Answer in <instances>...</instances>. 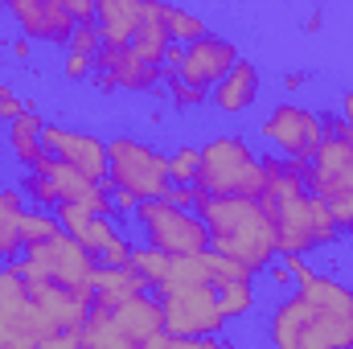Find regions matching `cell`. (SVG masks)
<instances>
[{"label":"cell","instance_id":"obj_34","mask_svg":"<svg viewBox=\"0 0 353 349\" xmlns=\"http://www.w3.org/2000/svg\"><path fill=\"white\" fill-rule=\"evenodd\" d=\"M169 99H173L176 111H193V107L205 103V90H193V87H185L181 79H169Z\"/></svg>","mask_w":353,"mask_h":349},{"label":"cell","instance_id":"obj_44","mask_svg":"<svg viewBox=\"0 0 353 349\" xmlns=\"http://www.w3.org/2000/svg\"><path fill=\"white\" fill-rule=\"evenodd\" d=\"M271 283H275V288H288V283H292V271H288L283 263H275V267H271Z\"/></svg>","mask_w":353,"mask_h":349},{"label":"cell","instance_id":"obj_27","mask_svg":"<svg viewBox=\"0 0 353 349\" xmlns=\"http://www.w3.org/2000/svg\"><path fill=\"white\" fill-rule=\"evenodd\" d=\"M169 263H173L169 255H161V251H152V247H136L128 267L144 279V288H157V292H161V288H165V275H169Z\"/></svg>","mask_w":353,"mask_h":349},{"label":"cell","instance_id":"obj_14","mask_svg":"<svg viewBox=\"0 0 353 349\" xmlns=\"http://www.w3.org/2000/svg\"><path fill=\"white\" fill-rule=\"evenodd\" d=\"M165 79V70L161 66H148L144 58H136L132 54V46L128 50H111V46H103L99 54H94V87L103 90H132V94H144V90H152L157 83Z\"/></svg>","mask_w":353,"mask_h":349},{"label":"cell","instance_id":"obj_41","mask_svg":"<svg viewBox=\"0 0 353 349\" xmlns=\"http://www.w3.org/2000/svg\"><path fill=\"white\" fill-rule=\"evenodd\" d=\"M66 8H70L74 25H94V4L90 0H66Z\"/></svg>","mask_w":353,"mask_h":349},{"label":"cell","instance_id":"obj_28","mask_svg":"<svg viewBox=\"0 0 353 349\" xmlns=\"http://www.w3.org/2000/svg\"><path fill=\"white\" fill-rule=\"evenodd\" d=\"M218 292V304H222V317L226 321H243L251 308H255V288L251 279L247 283H226V288H214Z\"/></svg>","mask_w":353,"mask_h":349},{"label":"cell","instance_id":"obj_10","mask_svg":"<svg viewBox=\"0 0 353 349\" xmlns=\"http://www.w3.org/2000/svg\"><path fill=\"white\" fill-rule=\"evenodd\" d=\"M259 136L275 152H283L288 161H312L321 140H325V128H321V115L300 107V103H279L275 111H267L263 123H259Z\"/></svg>","mask_w":353,"mask_h":349},{"label":"cell","instance_id":"obj_4","mask_svg":"<svg viewBox=\"0 0 353 349\" xmlns=\"http://www.w3.org/2000/svg\"><path fill=\"white\" fill-rule=\"evenodd\" d=\"M197 152H201V165H197L193 189H201L210 197H255L259 201L263 169H259L255 148L243 136H234V132L210 136Z\"/></svg>","mask_w":353,"mask_h":349},{"label":"cell","instance_id":"obj_40","mask_svg":"<svg viewBox=\"0 0 353 349\" xmlns=\"http://www.w3.org/2000/svg\"><path fill=\"white\" fill-rule=\"evenodd\" d=\"M140 349H197V341H185V337H173V333H161V337L144 341Z\"/></svg>","mask_w":353,"mask_h":349},{"label":"cell","instance_id":"obj_11","mask_svg":"<svg viewBox=\"0 0 353 349\" xmlns=\"http://www.w3.org/2000/svg\"><path fill=\"white\" fill-rule=\"evenodd\" d=\"M239 46L230 37H218V33H205L201 41L193 46H181V66H176L173 79H181L185 87L193 90H214L239 62Z\"/></svg>","mask_w":353,"mask_h":349},{"label":"cell","instance_id":"obj_25","mask_svg":"<svg viewBox=\"0 0 353 349\" xmlns=\"http://www.w3.org/2000/svg\"><path fill=\"white\" fill-rule=\"evenodd\" d=\"M161 17H165V29H169V37H173L176 46H193V41H201V37L210 33V25H205L197 12H189V8L165 4Z\"/></svg>","mask_w":353,"mask_h":349},{"label":"cell","instance_id":"obj_6","mask_svg":"<svg viewBox=\"0 0 353 349\" xmlns=\"http://www.w3.org/2000/svg\"><path fill=\"white\" fill-rule=\"evenodd\" d=\"M308 193L329 206L337 230H353V148L345 136H325L308 161Z\"/></svg>","mask_w":353,"mask_h":349},{"label":"cell","instance_id":"obj_47","mask_svg":"<svg viewBox=\"0 0 353 349\" xmlns=\"http://www.w3.org/2000/svg\"><path fill=\"white\" fill-rule=\"evenodd\" d=\"M283 87H288V90H300V87H304V74H300V70H296V74H288V79H283Z\"/></svg>","mask_w":353,"mask_h":349},{"label":"cell","instance_id":"obj_1","mask_svg":"<svg viewBox=\"0 0 353 349\" xmlns=\"http://www.w3.org/2000/svg\"><path fill=\"white\" fill-rule=\"evenodd\" d=\"M271 349H353V288L312 275L283 296L267 325Z\"/></svg>","mask_w":353,"mask_h":349},{"label":"cell","instance_id":"obj_20","mask_svg":"<svg viewBox=\"0 0 353 349\" xmlns=\"http://www.w3.org/2000/svg\"><path fill=\"white\" fill-rule=\"evenodd\" d=\"M41 128H46V119L37 115V111H25L17 123H8V152L17 157V165H25L29 173H46L50 169V152H46V144H41Z\"/></svg>","mask_w":353,"mask_h":349},{"label":"cell","instance_id":"obj_38","mask_svg":"<svg viewBox=\"0 0 353 349\" xmlns=\"http://www.w3.org/2000/svg\"><path fill=\"white\" fill-rule=\"evenodd\" d=\"M161 201H169V206H176V210H189V214H193V206H197V189H193V185H169V193H165Z\"/></svg>","mask_w":353,"mask_h":349},{"label":"cell","instance_id":"obj_8","mask_svg":"<svg viewBox=\"0 0 353 349\" xmlns=\"http://www.w3.org/2000/svg\"><path fill=\"white\" fill-rule=\"evenodd\" d=\"M17 271L25 279H50L58 288H70V292H87L94 296V271H99V259L87 255L70 235H58L41 247H29L25 259L17 263Z\"/></svg>","mask_w":353,"mask_h":349},{"label":"cell","instance_id":"obj_48","mask_svg":"<svg viewBox=\"0 0 353 349\" xmlns=\"http://www.w3.org/2000/svg\"><path fill=\"white\" fill-rule=\"evenodd\" d=\"M197 349H239V346H226V341H214V337H205V341H197Z\"/></svg>","mask_w":353,"mask_h":349},{"label":"cell","instance_id":"obj_50","mask_svg":"<svg viewBox=\"0 0 353 349\" xmlns=\"http://www.w3.org/2000/svg\"><path fill=\"white\" fill-rule=\"evenodd\" d=\"M0 259H4V255H0Z\"/></svg>","mask_w":353,"mask_h":349},{"label":"cell","instance_id":"obj_31","mask_svg":"<svg viewBox=\"0 0 353 349\" xmlns=\"http://www.w3.org/2000/svg\"><path fill=\"white\" fill-rule=\"evenodd\" d=\"M197 165H201V152L181 144L176 152H169V181L173 185H193L197 181Z\"/></svg>","mask_w":353,"mask_h":349},{"label":"cell","instance_id":"obj_16","mask_svg":"<svg viewBox=\"0 0 353 349\" xmlns=\"http://www.w3.org/2000/svg\"><path fill=\"white\" fill-rule=\"evenodd\" d=\"M140 21H144V0H94V29L111 50H128Z\"/></svg>","mask_w":353,"mask_h":349},{"label":"cell","instance_id":"obj_42","mask_svg":"<svg viewBox=\"0 0 353 349\" xmlns=\"http://www.w3.org/2000/svg\"><path fill=\"white\" fill-rule=\"evenodd\" d=\"M37 349H79V337H74V333H58V337L41 341Z\"/></svg>","mask_w":353,"mask_h":349},{"label":"cell","instance_id":"obj_30","mask_svg":"<svg viewBox=\"0 0 353 349\" xmlns=\"http://www.w3.org/2000/svg\"><path fill=\"white\" fill-rule=\"evenodd\" d=\"M205 279H210V288H226V283H247L251 271L222 259V255H214V251H205Z\"/></svg>","mask_w":353,"mask_h":349},{"label":"cell","instance_id":"obj_29","mask_svg":"<svg viewBox=\"0 0 353 349\" xmlns=\"http://www.w3.org/2000/svg\"><path fill=\"white\" fill-rule=\"evenodd\" d=\"M185 283H210L205 279V255H181L169 263V275H165V288H185ZM161 288V292H165Z\"/></svg>","mask_w":353,"mask_h":349},{"label":"cell","instance_id":"obj_13","mask_svg":"<svg viewBox=\"0 0 353 349\" xmlns=\"http://www.w3.org/2000/svg\"><path fill=\"white\" fill-rule=\"evenodd\" d=\"M8 17L17 21L21 37H29V41L70 46V37L79 29L66 0H8Z\"/></svg>","mask_w":353,"mask_h":349},{"label":"cell","instance_id":"obj_17","mask_svg":"<svg viewBox=\"0 0 353 349\" xmlns=\"http://www.w3.org/2000/svg\"><path fill=\"white\" fill-rule=\"evenodd\" d=\"M54 218H58V226H62V235H70L87 255H103L115 239H119V230L111 226V218H99V214H87V210H79V206H58L54 210Z\"/></svg>","mask_w":353,"mask_h":349},{"label":"cell","instance_id":"obj_18","mask_svg":"<svg viewBox=\"0 0 353 349\" xmlns=\"http://www.w3.org/2000/svg\"><path fill=\"white\" fill-rule=\"evenodd\" d=\"M111 321H115V329L136 349L165 333V312H161V300L157 296H136V300L111 308Z\"/></svg>","mask_w":353,"mask_h":349},{"label":"cell","instance_id":"obj_49","mask_svg":"<svg viewBox=\"0 0 353 349\" xmlns=\"http://www.w3.org/2000/svg\"><path fill=\"white\" fill-rule=\"evenodd\" d=\"M0 349H37V346H29V341H0Z\"/></svg>","mask_w":353,"mask_h":349},{"label":"cell","instance_id":"obj_15","mask_svg":"<svg viewBox=\"0 0 353 349\" xmlns=\"http://www.w3.org/2000/svg\"><path fill=\"white\" fill-rule=\"evenodd\" d=\"M25 283H29L33 308L41 312V321H46L54 333H79V329L87 325V312H90V304H94V296L58 288V283H50V279H25Z\"/></svg>","mask_w":353,"mask_h":349},{"label":"cell","instance_id":"obj_7","mask_svg":"<svg viewBox=\"0 0 353 349\" xmlns=\"http://www.w3.org/2000/svg\"><path fill=\"white\" fill-rule=\"evenodd\" d=\"M136 222L148 239L152 251L181 259V255H205L210 251V230L197 214L176 210L169 201H140L136 206Z\"/></svg>","mask_w":353,"mask_h":349},{"label":"cell","instance_id":"obj_26","mask_svg":"<svg viewBox=\"0 0 353 349\" xmlns=\"http://www.w3.org/2000/svg\"><path fill=\"white\" fill-rule=\"evenodd\" d=\"M58 235H62V226H58L54 214H46V210H25L21 214V251L41 247V243H50Z\"/></svg>","mask_w":353,"mask_h":349},{"label":"cell","instance_id":"obj_33","mask_svg":"<svg viewBox=\"0 0 353 349\" xmlns=\"http://www.w3.org/2000/svg\"><path fill=\"white\" fill-rule=\"evenodd\" d=\"M99 50H103V37H99V29H94V25H79V29H74V37H70V54L94 58Z\"/></svg>","mask_w":353,"mask_h":349},{"label":"cell","instance_id":"obj_3","mask_svg":"<svg viewBox=\"0 0 353 349\" xmlns=\"http://www.w3.org/2000/svg\"><path fill=\"white\" fill-rule=\"evenodd\" d=\"M193 214L205 222L214 255L247 267L251 275L267 271V263L275 259V226L255 197H210L197 189Z\"/></svg>","mask_w":353,"mask_h":349},{"label":"cell","instance_id":"obj_12","mask_svg":"<svg viewBox=\"0 0 353 349\" xmlns=\"http://www.w3.org/2000/svg\"><path fill=\"white\" fill-rule=\"evenodd\" d=\"M41 144L58 165H70L74 173L90 177L99 185H107V144L90 132H74L62 123H46L41 128Z\"/></svg>","mask_w":353,"mask_h":349},{"label":"cell","instance_id":"obj_45","mask_svg":"<svg viewBox=\"0 0 353 349\" xmlns=\"http://www.w3.org/2000/svg\"><path fill=\"white\" fill-rule=\"evenodd\" d=\"M341 119H345V128H353V90H345L341 94V111H337Z\"/></svg>","mask_w":353,"mask_h":349},{"label":"cell","instance_id":"obj_35","mask_svg":"<svg viewBox=\"0 0 353 349\" xmlns=\"http://www.w3.org/2000/svg\"><path fill=\"white\" fill-rule=\"evenodd\" d=\"M25 111H29V107L21 103V94L8 87V83H0V123H17Z\"/></svg>","mask_w":353,"mask_h":349},{"label":"cell","instance_id":"obj_9","mask_svg":"<svg viewBox=\"0 0 353 349\" xmlns=\"http://www.w3.org/2000/svg\"><path fill=\"white\" fill-rule=\"evenodd\" d=\"M161 312H165V333L185 337V341H205L218 337L226 329L218 292L210 283H185V288H165L161 296Z\"/></svg>","mask_w":353,"mask_h":349},{"label":"cell","instance_id":"obj_5","mask_svg":"<svg viewBox=\"0 0 353 349\" xmlns=\"http://www.w3.org/2000/svg\"><path fill=\"white\" fill-rule=\"evenodd\" d=\"M169 157L136 136H115L107 144V189L132 193L136 201H161L169 193Z\"/></svg>","mask_w":353,"mask_h":349},{"label":"cell","instance_id":"obj_22","mask_svg":"<svg viewBox=\"0 0 353 349\" xmlns=\"http://www.w3.org/2000/svg\"><path fill=\"white\" fill-rule=\"evenodd\" d=\"M144 292L148 288L132 267H99L94 271V304H103V308H119V304H128Z\"/></svg>","mask_w":353,"mask_h":349},{"label":"cell","instance_id":"obj_32","mask_svg":"<svg viewBox=\"0 0 353 349\" xmlns=\"http://www.w3.org/2000/svg\"><path fill=\"white\" fill-rule=\"evenodd\" d=\"M17 189H21L29 201H37L41 210H46V206H54V210H58V189H54V181H50L46 173H25V181H21Z\"/></svg>","mask_w":353,"mask_h":349},{"label":"cell","instance_id":"obj_2","mask_svg":"<svg viewBox=\"0 0 353 349\" xmlns=\"http://www.w3.org/2000/svg\"><path fill=\"white\" fill-rule=\"evenodd\" d=\"M259 169H263L259 206L267 210V218L275 226V251L279 255H308L316 247H329L341 235L329 206L321 197H312L296 173H288V165L279 157H259Z\"/></svg>","mask_w":353,"mask_h":349},{"label":"cell","instance_id":"obj_36","mask_svg":"<svg viewBox=\"0 0 353 349\" xmlns=\"http://www.w3.org/2000/svg\"><path fill=\"white\" fill-rule=\"evenodd\" d=\"M132 251H136V247L119 235V239H115V243L99 255V267H128V263H132Z\"/></svg>","mask_w":353,"mask_h":349},{"label":"cell","instance_id":"obj_24","mask_svg":"<svg viewBox=\"0 0 353 349\" xmlns=\"http://www.w3.org/2000/svg\"><path fill=\"white\" fill-rule=\"evenodd\" d=\"M21 214H25V193L21 189H0V255L21 251Z\"/></svg>","mask_w":353,"mask_h":349},{"label":"cell","instance_id":"obj_37","mask_svg":"<svg viewBox=\"0 0 353 349\" xmlns=\"http://www.w3.org/2000/svg\"><path fill=\"white\" fill-rule=\"evenodd\" d=\"M62 74H66L70 83H79V79H90V74H94V58H83V54H66V66H62Z\"/></svg>","mask_w":353,"mask_h":349},{"label":"cell","instance_id":"obj_19","mask_svg":"<svg viewBox=\"0 0 353 349\" xmlns=\"http://www.w3.org/2000/svg\"><path fill=\"white\" fill-rule=\"evenodd\" d=\"M255 99H259V66L251 58H239L234 70L214 87V99L210 103L222 115H243L247 107H255Z\"/></svg>","mask_w":353,"mask_h":349},{"label":"cell","instance_id":"obj_43","mask_svg":"<svg viewBox=\"0 0 353 349\" xmlns=\"http://www.w3.org/2000/svg\"><path fill=\"white\" fill-rule=\"evenodd\" d=\"M8 50H12V58H17V62H25V58L33 54V41H29V37H12V41H8Z\"/></svg>","mask_w":353,"mask_h":349},{"label":"cell","instance_id":"obj_39","mask_svg":"<svg viewBox=\"0 0 353 349\" xmlns=\"http://www.w3.org/2000/svg\"><path fill=\"white\" fill-rule=\"evenodd\" d=\"M283 267H288V271H292V279H296V283H308V279H312V275H316V271H312V267H308V259H304V255H283Z\"/></svg>","mask_w":353,"mask_h":349},{"label":"cell","instance_id":"obj_21","mask_svg":"<svg viewBox=\"0 0 353 349\" xmlns=\"http://www.w3.org/2000/svg\"><path fill=\"white\" fill-rule=\"evenodd\" d=\"M161 8H165V4L144 0V21H140V29H136V37H132V54L144 58L148 66H165V54H169V46H173Z\"/></svg>","mask_w":353,"mask_h":349},{"label":"cell","instance_id":"obj_23","mask_svg":"<svg viewBox=\"0 0 353 349\" xmlns=\"http://www.w3.org/2000/svg\"><path fill=\"white\" fill-rule=\"evenodd\" d=\"M74 337H79V346H83V349H136L123 333H119V329H115L111 308H103V304H90L87 325H83Z\"/></svg>","mask_w":353,"mask_h":349},{"label":"cell","instance_id":"obj_46","mask_svg":"<svg viewBox=\"0 0 353 349\" xmlns=\"http://www.w3.org/2000/svg\"><path fill=\"white\" fill-rule=\"evenodd\" d=\"M136 206H140V201H136L132 193H115V210H123V214H136Z\"/></svg>","mask_w":353,"mask_h":349}]
</instances>
